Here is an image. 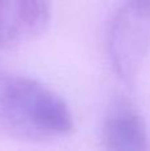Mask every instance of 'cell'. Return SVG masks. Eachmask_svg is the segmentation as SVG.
I'll list each match as a JSON object with an SVG mask.
<instances>
[{
	"label": "cell",
	"instance_id": "cell-4",
	"mask_svg": "<svg viewBox=\"0 0 150 151\" xmlns=\"http://www.w3.org/2000/svg\"><path fill=\"white\" fill-rule=\"evenodd\" d=\"M101 142L108 150L144 151L149 149L145 121L134 106L118 101L108 110L101 127Z\"/></svg>",
	"mask_w": 150,
	"mask_h": 151
},
{
	"label": "cell",
	"instance_id": "cell-2",
	"mask_svg": "<svg viewBox=\"0 0 150 151\" xmlns=\"http://www.w3.org/2000/svg\"><path fill=\"white\" fill-rule=\"evenodd\" d=\"M106 48L116 74L126 83L137 77L150 48V12L126 4L113 16Z\"/></svg>",
	"mask_w": 150,
	"mask_h": 151
},
{
	"label": "cell",
	"instance_id": "cell-5",
	"mask_svg": "<svg viewBox=\"0 0 150 151\" xmlns=\"http://www.w3.org/2000/svg\"><path fill=\"white\" fill-rule=\"evenodd\" d=\"M128 3L130 4H134L137 7L142 8V9H146L150 12V0H128Z\"/></svg>",
	"mask_w": 150,
	"mask_h": 151
},
{
	"label": "cell",
	"instance_id": "cell-1",
	"mask_svg": "<svg viewBox=\"0 0 150 151\" xmlns=\"http://www.w3.org/2000/svg\"><path fill=\"white\" fill-rule=\"evenodd\" d=\"M0 130L29 141L66 137L74 130L66 102L41 83L0 70Z\"/></svg>",
	"mask_w": 150,
	"mask_h": 151
},
{
	"label": "cell",
	"instance_id": "cell-3",
	"mask_svg": "<svg viewBox=\"0 0 150 151\" xmlns=\"http://www.w3.org/2000/svg\"><path fill=\"white\" fill-rule=\"evenodd\" d=\"M50 13L49 0H0V47H13L44 32Z\"/></svg>",
	"mask_w": 150,
	"mask_h": 151
}]
</instances>
